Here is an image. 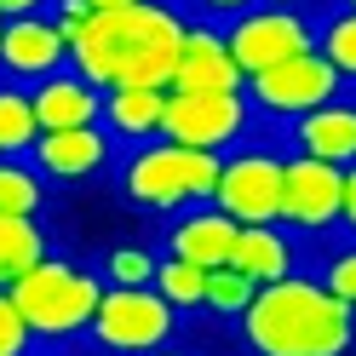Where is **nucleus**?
I'll return each instance as SVG.
<instances>
[{"instance_id": "obj_33", "label": "nucleus", "mask_w": 356, "mask_h": 356, "mask_svg": "<svg viewBox=\"0 0 356 356\" xmlns=\"http://www.w3.org/2000/svg\"><path fill=\"white\" fill-rule=\"evenodd\" d=\"M270 6H299V12H310V6H316V0H270Z\"/></svg>"}, {"instance_id": "obj_7", "label": "nucleus", "mask_w": 356, "mask_h": 356, "mask_svg": "<svg viewBox=\"0 0 356 356\" xmlns=\"http://www.w3.org/2000/svg\"><path fill=\"white\" fill-rule=\"evenodd\" d=\"M276 225L293 241H327L345 230V167L287 149L282 172V218Z\"/></svg>"}, {"instance_id": "obj_17", "label": "nucleus", "mask_w": 356, "mask_h": 356, "mask_svg": "<svg viewBox=\"0 0 356 356\" xmlns=\"http://www.w3.org/2000/svg\"><path fill=\"white\" fill-rule=\"evenodd\" d=\"M161 121H167V86H115V92H104V132L115 138V149L155 144Z\"/></svg>"}, {"instance_id": "obj_27", "label": "nucleus", "mask_w": 356, "mask_h": 356, "mask_svg": "<svg viewBox=\"0 0 356 356\" xmlns=\"http://www.w3.org/2000/svg\"><path fill=\"white\" fill-rule=\"evenodd\" d=\"M0 356H35V333L24 322V310H17L12 287H0Z\"/></svg>"}, {"instance_id": "obj_32", "label": "nucleus", "mask_w": 356, "mask_h": 356, "mask_svg": "<svg viewBox=\"0 0 356 356\" xmlns=\"http://www.w3.org/2000/svg\"><path fill=\"white\" fill-rule=\"evenodd\" d=\"M149 356H202V350H184V345H167V350H149Z\"/></svg>"}, {"instance_id": "obj_21", "label": "nucleus", "mask_w": 356, "mask_h": 356, "mask_svg": "<svg viewBox=\"0 0 356 356\" xmlns=\"http://www.w3.org/2000/svg\"><path fill=\"white\" fill-rule=\"evenodd\" d=\"M155 270H161V241H115L98 259L104 287H155Z\"/></svg>"}, {"instance_id": "obj_20", "label": "nucleus", "mask_w": 356, "mask_h": 356, "mask_svg": "<svg viewBox=\"0 0 356 356\" xmlns=\"http://www.w3.org/2000/svg\"><path fill=\"white\" fill-rule=\"evenodd\" d=\"M47 253H52L47 218H12V213H0V287H12L24 270H35Z\"/></svg>"}, {"instance_id": "obj_10", "label": "nucleus", "mask_w": 356, "mask_h": 356, "mask_svg": "<svg viewBox=\"0 0 356 356\" xmlns=\"http://www.w3.org/2000/svg\"><path fill=\"white\" fill-rule=\"evenodd\" d=\"M339 92H350V86L339 81V70L322 58V52H305V58H287L276 63V70H264L248 81V104L259 121L270 127H293L299 115H310V109L333 104Z\"/></svg>"}, {"instance_id": "obj_15", "label": "nucleus", "mask_w": 356, "mask_h": 356, "mask_svg": "<svg viewBox=\"0 0 356 356\" xmlns=\"http://www.w3.org/2000/svg\"><path fill=\"white\" fill-rule=\"evenodd\" d=\"M287 149L293 155H316V161H333V167H356V98L339 92L333 104L310 109L287 127Z\"/></svg>"}, {"instance_id": "obj_3", "label": "nucleus", "mask_w": 356, "mask_h": 356, "mask_svg": "<svg viewBox=\"0 0 356 356\" xmlns=\"http://www.w3.org/2000/svg\"><path fill=\"white\" fill-rule=\"evenodd\" d=\"M218 172H225V155H207V149H184L172 138H155L138 144L115 161V190L127 207L155 213V218H172L184 207H202L213 202L218 190Z\"/></svg>"}, {"instance_id": "obj_14", "label": "nucleus", "mask_w": 356, "mask_h": 356, "mask_svg": "<svg viewBox=\"0 0 356 356\" xmlns=\"http://www.w3.org/2000/svg\"><path fill=\"white\" fill-rule=\"evenodd\" d=\"M236 230L241 225H236L230 213H218L213 202H202V207H184V213L167 218L161 253L167 259H184V264H202V270H225L230 248H236Z\"/></svg>"}, {"instance_id": "obj_34", "label": "nucleus", "mask_w": 356, "mask_h": 356, "mask_svg": "<svg viewBox=\"0 0 356 356\" xmlns=\"http://www.w3.org/2000/svg\"><path fill=\"white\" fill-rule=\"evenodd\" d=\"M47 356H75V350H70V345H58V350H47Z\"/></svg>"}, {"instance_id": "obj_16", "label": "nucleus", "mask_w": 356, "mask_h": 356, "mask_svg": "<svg viewBox=\"0 0 356 356\" xmlns=\"http://www.w3.org/2000/svg\"><path fill=\"white\" fill-rule=\"evenodd\" d=\"M35 98V121L40 132H75V127H104V86H92L86 75L63 70L52 81L29 86Z\"/></svg>"}, {"instance_id": "obj_1", "label": "nucleus", "mask_w": 356, "mask_h": 356, "mask_svg": "<svg viewBox=\"0 0 356 356\" xmlns=\"http://www.w3.org/2000/svg\"><path fill=\"white\" fill-rule=\"evenodd\" d=\"M190 35V12L178 0H138L127 12H98L75 40H70V70L92 86H167Z\"/></svg>"}, {"instance_id": "obj_13", "label": "nucleus", "mask_w": 356, "mask_h": 356, "mask_svg": "<svg viewBox=\"0 0 356 356\" xmlns=\"http://www.w3.org/2000/svg\"><path fill=\"white\" fill-rule=\"evenodd\" d=\"M172 92H248V75H241L236 58H230L225 24L190 17L184 52H178V70H172Z\"/></svg>"}, {"instance_id": "obj_19", "label": "nucleus", "mask_w": 356, "mask_h": 356, "mask_svg": "<svg viewBox=\"0 0 356 356\" xmlns=\"http://www.w3.org/2000/svg\"><path fill=\"white\" fill-rule=\"evenodd\" d=\"M52 207V178L29 155H0V213L12 218H47Z\"/></svg>"}, {"instance_id": "obj_29", "label": "nucleus", "mask_w": 356, "mask_h": 356, "mask_svg": "<svg viewBox=\"0 0 356 356\" xmlns=\"http://www.w3.org/2000/svg\"><path fill=\"white\" fill-rule=\"evenodd\" d=\"M52 6L58 0H0V17L12 24V17H35V12H52Z\"/></svg>"}, {"instance_id": "obj_6", "label": "nucleus", "mask_w": 356, "mask_h": 356, "mask_svg": "<svg viewBox=\"0 0 356 356\" xmlns=\"http://www.w3.org/2000/svg\"><path fill=\"white\" fill-rule=\"evenodd\" d=\"M161 138L207 155H230L259 138V115L248 92H167V121Z\"/></svg>"}, {"instance_id": "obj_36", "label": "nucleus", "mask_w": 356, "mask_h": 356, "mask_svg": "<svg viewBox=\"0 0 356 356\" xmlns=\"http://www.w3.org/2000/svg\"><path fill=\"white\" fill-rule=\"evenodd\" d=\"M0 29H6V17H0Z\"/></svg>"}, {"instance_id": "obj_23", "label": "nucleus", "mask_w": 356, "mask_h": 356, "mask_svg": "<svg viewBox=\"0 0 356 356\" xmlns=\"http://www.w3.org/2000/svg\"><path fill=\"white\" fill-rule=\"evenodd\" d=\"M259 299V282L253 276H241L236 264H225V270H207V299H202V310L213 322H225V327H236L241 316H248V305Z\"/></svg>"}, {"instance_id": "obj_26", "label": "nucleus", "mask_w": 356, "mask_h": 356, "mask_svg": "<svg viewBox=\"0 0 356 356\" xmlns=\"http://www.w3.org/2000/svg\"><path fill=\"white\" fill-rule=\"evenodd\" d=\"M322 282H327V293L333 299H345L350 310H356V236H345L339 248H327L322 253V270H316Z\"/></svg>"}, {"instance_id": "obj_30", "label": "nucleus", "mask_w": 356, "mask_h": 356, "mask_svg": "<svg viewBox=\"0 0 356 356\" xmlns=\"http://www.w3.org/2000/svg\"><path fill=\"white\" fill-rule=\"evenodd\" d=\"M345 236H356V167H345Z\"/></svg>"}, {"instance_id": "obj_35", "label": "nucleus", "mask_w": 356, "mask_h": 356, "mask_svg": "<svg viewBox=\"0 0 356 356\" xmlns=\"http://www.w3.org/2000/svg\"><path fill=\"white\" fill-rule=\"evenodd\" d=\"M339 6H345V12H356V0H339Z\"/></svg>"}, {"instance_id": "obj_31", "label": "nucleus", "mask_w": 356, "mask_h": 356, "mask_svg": "<svg viewBox=\"0 0 356 356\" xmlns=\"http://www.w3.org/2000/svg\"><path fill=\"white\" fill-rule=\"evenodd\" d=\"M92 12H127V6H138V0H86Z\"/></svg>"}, {"instance_id": "obj_12", "label": "nucleus", "mask_w": 356, "mask_h": 356, "mask_svg": "<svg viewBox=\"0 0 356 356\" xmlns=\"http://www.w3.org/2000/svg\"><path fill=\"white\" fill-rule=\"evenodd\" d=\"M29 161L52 178V184H92V178H104L109 167L121 161L115 138H109L104 127H75V132H40Z\"/></svg>"}, {"instance_id": "obj_22", "label": "nucleus", "mask_w": 356, "mask_h": 356, "mask_svg": "<svg viewBox=\"0 0 356 356\" xmlns=\"http://www.w3.org/2000/svg\"><path fill=\"white\" fill-rule=\"evenodd\" d=\"M35 138H40V121H35L29 86L0 81V155H29Z\"/></svg>"}, {"instance_id": "obj_8", "label": "nucleus", "mask_w": 356, "mask_h": 356, "mask_svg": "<svg viewBox=\"0 0 356 356\" xmlns=\"http://www.w3.org/2000/svg\"><path fill=\"white\" fill-rule=\"evenodd\" d=\"M225 40H230L236 70L253 81V75L276 70L287 58L316 52V17L299 12V6H270V0H259V6H248L241 17L225 24Z\"/></svg>"}, {"instance_id": "obj_11", "label": "nucleus", "mask_w": 356, "mask_h": 356, "mask_svg": "<svg viewBox=\"0 0 356 356\" xmlns=\"http://www.w3.org/2000/svg\"><path fill=\"white\" fill-rule=\"evenodd\" d=\"M70 70V35L52 12H35V17H12L0 29V81L12 86H40Z\"/></svg>"}, {"instance_id": "obj_9", "label": "nucleus", "mask_w": 356, "mask_h": 356, "mask_svg": "<svg viewBox=\"0 0 356 356\" xmlns=\"http://www.w3.org/2000/svg\"><path fill=\"white\" fill-rule=\"evenodd\" d=\"M282 172H287V144H241L225 155L213 207L230 213L236 225H276L282 218Z\"/></svg>"}, {"instance_id": "obj_24", "label": "nucleus", "mask_w": 356, "mask_h": 356, "mask_svg": "<svg viewBox=\"0 0 356 356\" xmlns=\"http://www.w3.org/2000/svg\"><path fill=\"white\" fill-rule=\"evenodd\" d=\"M316 52L339 70V81L345 86H356V12H327V17H316Z\"/></svg>"}, {"instance_id": "obj_2", "label": "nucleus", "mask_w": 356, "mask_h": 356, "mask_svg": "<svg viewBox=\"0 0 356 356\" xmlns=\"http://www.w3.org/2000/svg\"><path fill=\"white\" fill-rule=\"evenodd\" d=\"M236 345L248 356H350L356 310L333 299L322 276L293 270L287 282L259 287L248 316L236 322Z\"/></svg>"}, {"instance_id": "obj_18", "label": "nucleus", "mask_w": 356, "mask_h": 356, "mask_svg": "<svg viewBox=\"0 0 356 356\" xmlns=\"http://www.w3.org/2000/svg\"><path fill=\"white\" fill-rule=\"evenodd\" d=\"M299 248L305 241H293L282 225H241L236 248H230V264L241 276H253L259 287H270V282H287L299 270Z\"/></svg>"}, {"instance_id": "obj_5", "label": "nucleus", "mask_w": 356, "mask_h": 356, "mask_svg": "<svg viewBox=\"0 0 356 356\" xmlns=\"http://www.w3.org/2000/svg\"><path fill=\"white\" fill-rule=\"evenodd\" d=\"M178 339V310L155 287H104L86 345L98 356H149Z\"/></svg>"}, {"instance_id": "obj_25", "label": "nucleus", "mask_w": 356, "mask_h": 356, "mask_svg": "<svg viewBox=\"0 0 356 356\" xmlns=\"http://www.w3.org/2000/svg\"><path fill=\"white\" fill-rule=\"evenodd\" d=\"M155 293H161L178 316H190V310H202V299H207V270H202V264H184V259H167V253H161Z\"/></svg>"}, {"instance_id": "obj_4", "label": "nucleus", "mask_w": 356, "mask_h": 356, "mask_svg": "<svg viewBox=\"0 0 356 356\" xmlns=\"http://www.w3.org/2000/svg\"><path fill=\"white\" fill-rule=\"evenodd\" d=\"M12 299L24 310L35 345H75V339H86V327L98 316L104 276H98V264L47 253L35 270H24L12 282Z\"/></svg>"}, {"instance_id": "obj_28", "label": "nucleus", "mask_w": 356, "mask_h": 356, "mask_svg": "<svg viewBox=\"0 0 356 356\" xmlns=\"http://www.w3.org/2000/svg\"><path fill=\"white\" fill-rule=\"evenodd\" d=\"M190 17H202V24H230V17H241L248 6H259V0H178Z\"/></svg>"}]
</instances>
